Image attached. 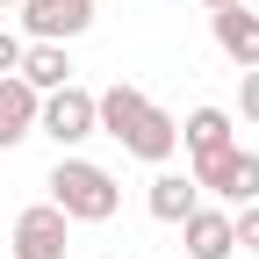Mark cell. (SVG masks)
<instances>
[{
	"label": "cell",
	"mask_w": 259,
	"mask_h": 259,
	"mask_svg": "<svg viewBox=\"0 0 259 259\" xmlns=\"http://www.w3.org/2000/svg\"><path fill=\"white\" fill-rule=\"evenodd\" d=\"M94 130L101 137H115L130 158H144V166H166V158L180 151V122L151 101V94H137V87H108V94H94Z\"/></svg>",
	"instance_id": "1"
},
{
	"label": "cell",
	"mask_w": 259,
	"mask_h": 259,
	"mask_svg": "<svg viewBox=\"0 0 259 259\" xmlns=\"http://www.w3.org/2000/svg\"><path fill=\"white\" fill-rule=\"evenodd\" d=\"M44 187H51V209H58L65 223H108V216L122 209L115 173H108V166H94V158H72V151L51 166Z\"/></svg>",
	"instance_id": "2"
},
{
	"label": "cell",
	"mask_w": 259,
	"mask_h": 259,
	"mask_svg": "<svg viewBox=\"0 0 259 259\" xmlns=\"http://www.w3.org/2000/svg\"><path fill=\"white\" fill-rule=\"evenodd\" d=\"M194 187H202V194H216V202H231V209L259 202V151L231 144V151L202 158V166H194Z\"/></svg>",
	"instance_id": "3"
},
{
	"label": "cell",
	"mask_w": 259,
	"mask_h": 259,
	"mask_svg": "<svg viewBox=\"0 0 259 259\" xmlns=\"http://www.w3.org/2000/svg\"><path fill=\"white\" fill-rule=\"evenodd\" d=\"M36 130L58 144V151H72L94 137V94L87 87H51L44 101H36Z\"/></svg>",
	"instance_id": "4"
},
{
	"label": "cell",
	"mask_w": 259,
	"mask_h": 259,
	"mask_svg": "<svg viewBox=\"0 0 259 259\" xmlns=\"http://www.w3.org/2000/svg\"><path fill=\"white\" fill-rule=\"evenodd\" d=\"M8 252H15V259H65V252H72V223H65L51 202H36V209H22V216H15Z\"/></svg>",
	"instance_id": "5"
},
{
	"label": "cell",
	"mask_w": 259,
	"mask_h": 259,
	"mask_svg": "<svg viewBox=\"0 0 259 259\" xmlns=\"http://www.w3.org/2000/svg\"><path fill=\"white\" fill-rule=\"evenodd\" d=\"M29 44H72L94 29V0H22Z\"/></svg>",
	"instance_id": "6"
},
{
	"label": "cell",
	"mask_w": 259,
	"mask_h": 259,
	"mask_svg": "<svg viewBox=\"0 0 259 259\" xmlns=\"http://www.w3.org/2000/svg\"><path fill=\"white\" fill-rule=\"evenodd\" d=\"M209 36H216V51L231 65H245V72L259 65V15L252 8H216L209 15Z\"/></svg>",
	"instance_id": "7"
},
{
	"label": "cell",
	"mask_w": 259,
	"mask_h": 259,
	"mask_svg": "<svg viewBox=\"0 0 259 259\" xmlns=\"http://www.w3.org/2000/svg\"><path fill=\"white\" fill-rule=\"evenodd\" d=\"M238 144V130H231V108H194L187 122H180V151L202 166V158H216V151H231Z\"/></svg>",
	"instance_id": "8"
},
{
	"label": "cell",
	"mask_w": 259,
	"mask_h": 259,
	"mask_svg": "<svg viewBox=\"0 0 259 259\" xmlns=\"http://www.w3.org/2000/svg\"><path fill=\"white\" fill-rule=\"evenodd\" d=\"M180 252L187 259H231L238 245H231V209H194L187 223H180Z\"/></svg>",
	"instance_id": "9"
},
{
	"label": "cell",
	"mask_w": 259,
	"mask_h": 259,
	"mask_svg": "<svg viewBox=\"0 0 259 259\" xmlns=\"http://www.w3.org/2000/svg\"><path fill=\"white\" fill-rule=\"evenodd\" d=\"M151 216L158 223H187L194 209H202V187H194V173H151Z\"/></svg>",
	"instance_id": "10"
},
{
	"label": "cell",
	"mask_w": 259,
	"mask_h": 259,
	"mask_svg": "<svg viewBox=\"0 0 259 259\" xmlns=\"http://www.w3.org/2000/svg\"><path fill=\"white\" fill-rule=\"evenodd\" d=\"M15 79H29L36 94H51V87H72V58H65V44H22Z\"/></svg>",
	"instance_id": "11"
},
{
	"label": "cell",
	"mask_w": 259,
	"mask_h": 259,
	"mask_svg": "<svg viewBox=\"0 0 259 259\" xmlns=\"http://www.w3.org/2000/svg\"><path fill=\"white\" fill-rule=\"evenodd\" d=\"M36 101H44V94L29 87V79H15V72L0 79V122L15 130V144H22V137H36Z\"/></svg>",
	"instance_id": "12"
},
{
	"label": "cell",
	"mask_w": 259,
	"mask_h": 259,
	"mask_svg": "<svg viewBox=\"0 0 259 259\" xmlns=\"http://www.w3.org/2000/svg\"><path fill=\"white\" fill-rule=\"evenodd\" d=\"M231 245H238V252H259V202H245V209L231 216Z\"/></svg>",
	"instance_id": "13"
},
{
	"label": "cell",
	"mask_w": 259,
	"mask_h": 259,
	"mask_svg": "<svg viewBox=\"0 0 259 259\" xmlns=\"http://www.w3.org/2000/svg\"><path fill=\"white\" fill-rule=\"evenodd\" d=\"M238 115H245V122H259V65L238 79Z\"/></svg>",
	"instance_id": "14"
},
{
	"label": "cell",
	"mask_w": 259,
	"mask_h": 259,
	"mask_svg": "<svg viewBox=\"0 0 259 259\" xmlns=\"http://www.w3.org/2000/svg\"><path fill=\"white\" fill-rule=\"evenodd\" d=\"M22 44H29V36H15V29H0V79H8L15 65H22Z\"/></svg>",
	"instance_id": "15"
},
{
	"label": "cell",
	"mask_w": 259,
	"mask_h": 259,
	"mask_svg": "<svg viewBox=\"0 0 259 259\" xmlns=\"http://www.w3.org/2000/svg\"><path fill=\"white\" fill-rule=\"evenodd\" d=\"M202 8H209V15H216V8H245V0H202Z\"/></svg>",
	"instance_id": "16"
},
{
	"label": "cell",
	"mask_w": 259,
	"mask_h": 259,
	"mask_svg": "<svg viewBox=\"0 0 259 259\" xmlns=\"http://www.w3.org/2000/svg\"><path fill=\"white\" fill-rule=\"evenodd\" d=\"M0 151H15V130H8V122H0Z\"/></svg>",
	"instance_id": "17"
},
{
	"label": "cell",
	"mask_w": 259,
	"mask_h": 259,
	"mask_svg": "<svg viewBox=\"0 0 259 259\" xmlns=\"http://www.w3.org/2000/svg\"><path fill=\"white\" fill-rule=\"evenodd\" d=\"M0 8H22V0H0Z\"/></svg>",
	"instance_id": "18"
}]
</instances>
